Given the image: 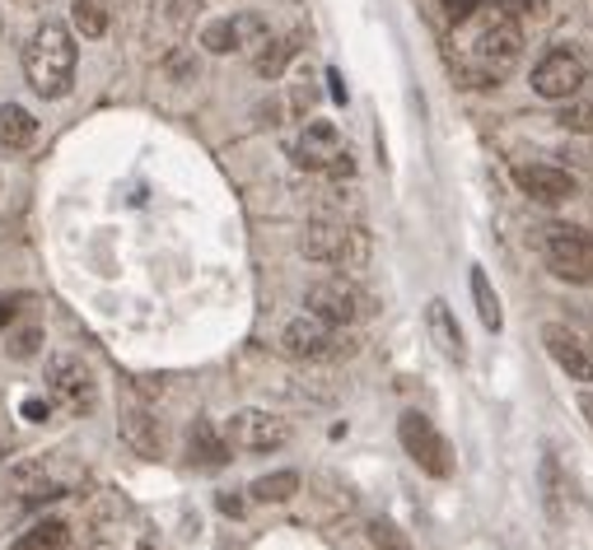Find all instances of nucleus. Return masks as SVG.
Here are the masks:
<instances>
[{
    "label": "nucleus",
    "instance_id": "24",
    "mask_svg": "<svg viewBox=\"0 0 593 550\" xmlns=\"http://www.w3.org/2000/svg\"><path fill=\"white\" fill-rule=\"evenodd\" d=\"M560 127H570V131H593V89L570 93L566 107H560Z\"/></svg>",
    "mask_w": 593,
    "mask_h": 550
},
{
    "label": "nucleus",
    "instance_id": "23",
    "mask_svg": "<svg viewBox=\"0 0 593 550\" xmlns=\"http://www.w3.org/2000/svg\"><path fill=\"white\" fill-rule=\"evenodd\" d=\"M71 20L80 28V38H103L108 34V0H75Z\"/></svg>",
    "mask_w": 593,
    "mask_h": 550
},
{
    "label": "nucleus",
    "instance_id": "16",
    "mask_svg": "<svg viewBox=\"0 0 593 550\" xmlns=\"http://www.w3.org/2000/svg\"><path fill=\"white\" fill-rule=\"evenodd\" d=\"M117 430H122V444L136 448L140 458H160V424H154V415L146 406H127L117 420Z\"/></svg>",
    "mask_w": 593,
    "mask_h": 550
},
{
    "label": "nucleus",
    "instance_id": "27",
    "mask_svg": "<svg viewBox=\"0 0 593 550\" xmlns=\"http://www.w3.org/2000/svg\"><path fill=\"white\" fill-rule=\"evenodd\" d=\"M38 341H42V332H38V327H34V332H20V336L10 341V355H14V359H28V355H38Z\"/></svg>",
    "mask_w": 593,
    "mask_h": 550
},
{
    "label": "nucleus",
    "instance_id": "30",
    "mask_svg": "<svg viewBox=\"0 0 593 550\" xmlns=\"http://www.w3.org/2000/svg\"><path fill=\"white\" fill-rule=\"evenodd\" d=\"M580 415H584V424L593 430V392H580Z\"/></svg>",
    "mask_w": 593,
    "mask_h": 550
},
{
    "label": "nucleus",
    "instance_id": "19",
    "mask_svg": "<svg viewBox=\"0 0 593 550\" xmlns=\"http://www.w3.org/2000/svg\"><path fill=\"white\" fill-rule=\"evenodd\" d=\"M467 290H472V308H477L481 327H487V332H501V322H505L501 318V294H495L487 266H472V271H467Z\"/></svg>",
    "mask_w": 593,
    "mask_h": 550
},
{
    "label": "nucleus",
    "instance_id": "1",
    "mask_svg": "<svg viewBox=\"0 0 593 550\" xmlns=\"http://www.w3.org/2000/svg\"><path fill=\"white\" fill-rule=\"evenodd\" d=\"M75 38L66 24H38L34 38L24 47V75H28V89L38 99H66L71 85H75Z\"/></svg>",
    "mask_w": 593,
    "mask_h": 550
},
{
    "label": "nucleus",
    "instance_id": "15",
    "mask_svg": "<svg viewBox=\"0 0 593 550\" xmlns=\"http://www.w3.org/2000/svg\"><path fill=\"white\" fill-rule=\"evenodd\" d=\"M426 327H430V341H434V350H440L449 364H467V350H463V327L454 318V308L444 304V298H430L426 304Z\"/></svg>",
    "mask_w": 593,
    "mask_h": 550
},
{
    "label": "nucleus",
    "instance_id": "13",
    "mask_svg": "<svg viewBox=\"0 0 593 550\" xmlns=\"http://www.w3.org/2000/svg\"><path fill=\"white\" fill-rule=\"evenodd\" d=\"M514 182H519V192L528 201H538V206H560V201H570L580 192L575 172H566L560 164H519L514 168Z\"/></svg>",
    "mask_w": 593,
    "mask_h": 550
},
{
    "label": "nucleus",
    "instance_id": "3",
    "mask_svg": "<svg viewBox=\"0 0 593 550\" xmlns=\"http://www.w3.org/2000/svg\"><path fill=\"white\" fill-rule=\"evenodd\" d=\"M304 308L314 312V318L323 322H332V327H351V322H361L369 318V294L355 285L351 276H323L314 280V285L304 290Z\"/></svg>",
    "mask_w": 593,
    "mask_h": 550
},
{
    "label": "nucleus",
    "instance_id": "21",
    "mask_svg": "<svg viewBox=\"0 0 593 550\" xmlns=\"http://www.w3.org/2000/svg\"><path fill=\"white\" fill-rule=\"evenodd\" d=\"M66 546H71V527L61 523V517H42L24 537H14L10 550H66Z\"/></svg>",
    "mask_w": 593,
    "mask_h": 550
},
{
    "label": "nucleus",
    "instance_id": "17",
    "mask_svg": "<svg viewBox=\"0 0 593 550\" xmlns=\"http://www.w3.org/2000/svg\"><path fill=\"white\" fill-rule=\"evenodd\" d=\"M229 438H220L211 430V420H197L192 424V434H187V458H192L201 471H220L229 466Z\"/></svg>",
    "mask_w": 593,
    "mask_h": 550
},
{
    "label": "nucleus",
    "instance_id": "29",
    "mask_svg": "<svg viewBox=\"0 0 593 550\" xmlns=\"http://www.w3.org/2000/svg\"><path fill=\"white\" fill-rule=\"evenodd\" d=\"M47 411H52L47 401H24V415H28V420H47Z\"/></svg>",
    "mask_w": 593,
    "mask_h": 550
},
{
    "label": "nucleus",
    "instance_id": "2",
    "mask_svg": "<svg viewBox=\"0 0 593 550\" xmlns=\"http://www.w3.org/2000/svg\"><path fill=\"white\" fill-rule=\"evenodd\" d=\"M304 257L318 261V266H332V271H361V266L369 261V233L361 225H346V219L337 215H318L308 219L304 229Z\"/></svg>",
    "mask_w": 593,
    "mask_h": 550
},
{
    "label": "nucleus",
    "instance_id": "10",
    "mask_svg": "<svg viewBox=\"0 0 593 550\" xmlns=\"http://www.w3.org/2000/svg\"><path fill=\"white\" fill-rule=\"evenodd\" d=\"M294 159H300L304 168H332V172H346L351 154H346V140H341L337 121L327 117H314L304 121V131L294 136Z\"/></svg>",
    "mask_w": 593,
    "mask_h": 550
},
{
    "label": "nucleus",
    "instance_id": "20",
    "mask_svg": "<svg viewBox=\"0 0 593 550\" xmlns=\"http://www.w3.org/2000/svg\"><path fill=\"white\" fill-rule=\"evenodd\" d=\"M290 61H294V42L290 38H262L253 47V71L262 75V80H280V75L290 71Z\"/></svg>",
    "mask_w": 593,
    "mask_h": 550
},
{
    "label": "nucleus",
    "instance_id": "5",
    "mask_svg": "<svg viewBox=\"0 0 593 550\" xmlns=\"http://www.w3.org/2000/svg\"><path fill=\"white\" fill-rule=\"evenodd\" d=\"M472 61H477V89H495V80H505V75L523 61V28L514 20L491 24L487 34L477 38Z\"/></svg>",
    "mask_w": 593,
    "mask_h": 550
},
{
    "label": "nucleus",
    "instance_id": "25",
    "mask_svg": "<svg viewBox=\"0 0 593 550\" xmlns=\"http://www.w3.org/2000/svg\"><path fill=\"white\" fill-rule=\"evenodd\" d=\"M369 541L379 546V550H412V541L402 537V527L383 523V517H374V523H369Z\"/></svg>",
    "mask_w": 593,
    "mask_h": 550
},
{
    "label": "nucleus",
    "instance_id": "11",
    "mask_svg": "<svg viewBox=\"0 0 593 550\" xmlns=\"http://www.w3.org/2000/svg\"><path fill=\"white\" fill-rule=\"evenodd\" d=\"M589 80V71H584V61L570 52V47H552L547 56L533 66V93L538 99H556V103H566L570 93H580Z\"/></svg>",
    "mask_w": 593,
    "mask_h": 550
},
{
    "label": "nucleus",
    "instance_id": "7",
    "mask_svg": "<svg viewBox=\"0 0 593 550\" xmlns=\"http://www.w3.org/2000/svg\"><path fill=\"white\" fill-rule=\"evenodd\" d=\"M542 257H547L552 276L570 280V285H593V233L584 229H547L542 239Z\"/></svg>",
    "mask_w": 593,
    "mask_h": 550
},
{
    "label": "nucleus",
    "instance_id": "26",
    "mask_svg": "<svg viewBox=\"0 0 593 550\" xmlns=\"http://www.w3.org/2000/svg\"><path fill=\"white\" fill-rule=\"evenodd\" d=\"M505 20H533V14H547V0H501Z\"/></svg>",
    "mask_w": 593,
    "mask_h": 550
},
{
    "label": "nucleus",
    "instance_id": "12",
    "mask_svg": "<svg viewBox=\"0 0 593 550\" xmlns=\"http://www.w3.org/2000/svg\"><path fill=\"white\" fill-rule=\"evenodd\" d=\"M341 327H332V322H323V318H314V312H304V318H294V322H286V332H280V350H286L290 359H332L337 350H341Z\"/></svg>",
    "mask_w": 593,
    "mask_h": 550
},
{
    "label": "nucleus",
    "instance_id": "4",
    "mask_svg": "<svg viewBox=\"0 0 593 550\" xmlns=\"http://www.w3.org/2000/svg\"><path fill=\"white\" fill-rule=\"evenodd\" d=\"M47 379V392H52V401H61L71 415H89L93 401H99V379H93V369L85 364L80 355H52L42 369Z\"/></svg>",
    "mask_w": 593,
    "mask_h": 550
},
{
    "label": "nucleus",
    "instance_id": "9",
    "mask_svg": "<svg viewBox=\"0 0 593 550\" xmlns=\"http://www.w3.org/2000/svg\"><path fill=\"white\" fill-rule=\"evenodd\" d=\"M225 438H229V448H243V452H276V448H286L290 430H286V420H280V415L248 406V411L229 415Z\"/></svg>",
    "mask_w": 593,
    "mask_h": 550
},
{
    "label": "nucleus",
    "instance_id": "8",
    "mask_svg": "<svg viewBox=\"0 0 593 550\" xmlns=\"http://www.w3.org/2000/svg\"><path fill=\"white\" fill-rule=\"evenodd\" d=\"M267 38V20L253 10H239V14H225V20H211L201 28V47L211 56H234V52H253V47Z\"/></svg>",
    "mask_w": 593,
    "mask_h": 550
},
{
    "label": "nucleus",
    "instance_id": "18",
    "mask_svg": "<svg viewBox=\"0 0 593 550\" xmlns=\"http://www.w3.org/2000/svg\"><path fill=\"white\" fill-rule=\"evenodd\" d=\"M38 140V117L24 103H5L0 107V145L5 150H28Z\"/></svg>",
    "mask_w": 593,
    "mask_h": 550
},
{
    "label": "nucleus",
    "instance_id": "14",
    "mask_svg": "<svg viewBox=\"0 0 593 550\" xmlns=\"http://www.w3.org/2000/svg\"><path fill=\"white\" fill-rule=\"evenodd\" d=\"M542 350H547L575 383H593V345L580 332H570V327H560V322H547L542 327Z\"/></svg>",
    "mask_w": 593,
    "mask_h": 550
},
{
    "label": "nucleus",
    "instance_id": "22",
    "mask_svg": "<svg viewBox=\"0 0 593 550\" xmlns=\"http://www.w3.org/2000/svg\"><path fill=\"white\" fill-rule=\"evenodd\" d=\"M248 495H253L257 504H286V499L300 495V471H267V476L253 481Z\"/></svg>",
    "mask_w": 593,
    "mask_h": 550
},
{
    "label": "nucleus",
    "instance_id": "31",
    "mask_svg": "<svg viewBox=\"0 0 593 550\" xmlns=\"http://www.w3.org/2000/svg\"><path fill=\"white\" fill-rule=\"evenodd\" d=\"M14 318V298H0V327H5Z\"/></svg>",
    "mask_w": 593,
    "mask_h": 550
},
{
    "label": "nucleus",
    "instance_id": "32",
    "mask_svg": "<svg viewBox=\"0 0 593 550\" xmlns=\"http://www.w3.org/2000/svg\"><path fill=\"white\" fill-rule=\"evenodd\" d=\"M136 550H150V546H136Z\"/></svg>",
    "mask_w": 593,
    "mask_h": 550
},
{
    "label": "nucleus",
    "instance_id": "6",
    "mask_svg": "<svg viewBox=\"0 0 593 550\" xmlns=\"http://www.w3.org/2000/svg\"><path fill=\"white\" fill-rule=\"evenodd\" d=\"M398 444L434 481H444L449 471H454V448H449V438L434 430V420H426L420 411H407V415L398 420Z\"/></svg>",
    "mask_w": 593,
    "mask_h": 550
},
{
    "label": "nucleus",
    "instance_id": "28",
    "mask_svg": "<svg viewBox=\"0 0 593 550\" xmlns=\"http://www.w3.org/2000/svg\"><path fill=\"white\" fill-rule=\"evenodd\" d=\"M477 5H481V0H444V10H449V20H454V24H463L467 14H477Z\"/></svg>",
    "mask_w": 593,
    "mask_h": 550
}]
</instances>
